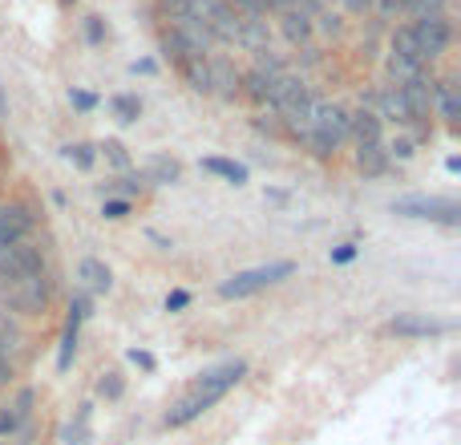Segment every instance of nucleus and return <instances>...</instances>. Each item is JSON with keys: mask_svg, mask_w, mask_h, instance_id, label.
<instances>
[{"mask_svg": "<svg viewBox=\"0 0 461 445\" xmlns=\"http://www.w3.org/2000/svg\"><path fill=\"white\" fill-rule=\"evenodd\" d=\"M61 154H65V159H69L77 170H89V167L97 162V146H89V142H69Z\"/></svg>", "mask_w": 461, "mask_h": 445, "instance_id": "nucleus-23", "label": "nucleus"}, {"mask_svg": "<svg viewBox=\"0 0 461 445\" xmlns=\"http://www.w3.org/2000/svg\"><path fill=\"white\" fill-rule=\"evenodd\" d=\"M0 159H5V154H0Z\"/></svg>", "mask_w": 461, "mask_h": 445, "instance_id": "nucleus-40", "label": "nucleus"}, {"mask_svg": "<svg viewBox=\"0 0 461 445\" xmlns=\"http://www.w3.org/2000/svg\"><path fill=\"white\" fill-rule=\"evenodd\" d=\"M53 284L49 271H24V276H0V308L13 316H45Z\"/></svg>", "mask_w": 461, "mask_h": 445, "instance_id": "nucleus-2", "label": "nucleus"}, {"mask_svg": "<svg viewBox=\"0 0 461 445\" xmlns=\"http://www.w3.org/2000/svg\"><path fill=\"white\" fill-rule=\"evenodd\" d=\"M360 255V247L357 243H340V247H332V263H352Z\"/></svg>", "mask_w": 461, "mask_h": 445, "instance_id": "nucleus-33", "label": "nucleus"}, {"mask_svg": "<svg viewBox=\"0 0 461 445\" xmlns=\"http://www.w3.org/2000/svg\"><path fill=\"white\" fill-rule=\"evenodd\" d=\"M413 32H417V49H421V61H438V57L449 49V41H454V24H449L446 13L421 16V21L413 24Z\"/></svg>", "mask_w": 461, "mask_h": 445, "instance_id": "nucleus-5", "label": "nucleus"}, {"mask_svg": "<svg viewBox=\"0 0 461 445\" xmlns=\"http://www.w3.org/2000/svg\"><path fill=\"white\" fill-rule=\"evenodd\" d=\"M86 41H89V45H102V41H105L102 16H89V21H86Z\"/></svg>", "mask_w": 461, "mask_h": 445, "instance_id": "nucleus-31", "label": "nucleus"}, {"mask_svg": "<svg viewBox=\"0 0 461 445\" xmlns=\"http://www.w3.org/2000/svg\"><path fill=\"white\" fill-rule=\"evenodd\" d=\"M348 8H357L360 13V8H368V0H348Z\"/></svg>", "mask_w": 461, "mask_h": 445, "instance_id": "nucleus-38", "label": "nucleus"}, {"mask_svg": "<svg viewBox=\"0 0 461 445\" xmlns=\"http://www.w3.org/2000/svg\"><path fill=\"white\" fill-rule=\"evenodd\" d=\"M203 170L215 178H227L230 186H243L247 183V167L235 159H219V154H211V159H203Z\"/></svg>", "mask_w": 461, "mask_h": 445, "instance_id": "nucleus-18", "label": "nucleus"}, {"mask_svg": "<svg viewBox=\"0 0 461 445\" xmlns=\"http://www.w3.org/2000/svg\"><path fill=\"white\" fill-rule=\"evenodd\" d=\"M243 377H247V360H227V365H219V368H207V373H203L199 381H194L191 389L167 409L162 425H167V430H186V425L199 422L207 409H215L219 401L243 381Z\"/></svg>", "mask_w": 461, "mask_h": 445, "instance_id": "nucleus-1", "label": "nucleus"}, {"mask_svg": "<svg viewBox=\"0 0 461 445\" xmlns=\"http://www.w3.org/2000/svg\"><path fill=\"white\" fill-rule=\"evenodd\" d=\"M110 110H113V118L130 126V122H138V114H142V102H138V97H130V94H118L110 102Z\"/></svg>", "mask_w": 461, "mask_h": 445, "instance_id": "nucleus-25", "label": "nucleus"}, {"mask_svg": "<svg viewBox=\"0 0 461 445\" xmlns=\"http://www.w3.org/2000/svg\"><path fill=\"white\" fill-rule=\"evenodd\" d=\"M8 377H13V360H8V357H0V389H5V385H8Z\"/></svg>", "mask_w": 461, "mask_h": 445, "instance_id": "nucleus-36", "label": "nucleus"}, {"mask_svg": "<svg viewBox=\"0 0 461 445\" xmlns=\"http://www.w3.org/2000/svg\"><path fill=\"white\" fill-rule=\"evenodd\" d=\"M29 422H37V389H16V397L0 409V441H13Z\"/></svg>", "mask_w": 461, "mask_h": 445, "instance_id": "nucleus-7", "label": "nucleus"}, {"mask_svg": "<svg viewBox=\"0 0 461 445\" xmlns=\"http://www.w3.org/2000/svg\"><path fill=\"white\" fill-rule=\"evenodd\" d=\"M348 138L357 146H368V142H384V118L373 110H357L348 114Z\"/></svg>", "mask_w": 461, "mask_h": 445, "instance_id": "nucleus-12", "label": "nucleus"}, {"mask_svg": "<svg viewBox=\"0 0 461 445\" xmlns=\"http://www.w3.org/2000/svg\"><path fill=\"white\" fill-rule=\"evenodd\" d=\"M393 215L405 219H421V222H441V227H457L461 207L454 199H429V195H413V199H397L393 203Z\"/></svg>", "mask_w": 461, "mask_h": 445, "instance_id": "nucleus-4", "label": "nucleus"}, {"mask_svg": "<svg viewBox=\"0 0 461 445\" xmlns=\"http://www.w3.org/2000/svg\"><path fill=\"white\" fill-rule=\"evenodd\" d=\"M24 271H45V255H41V247L29 243V239L0 247V276H24Z\"/></svg>", "mask_w": 461, "mask_h": 445, "instance_id": "nucleus-9", "label": "nucleus"}, {"mask_svg": "<svg viewBox=\"0 0 461 445\" xmlns=\"http://www.w3.org/2000/svg\"><path fill=\"white\" fill-rule=\"evenodd\" d=\"M393 53H397V57H409V61H421V49H417L413 24H401V29H393ZM421 65H425V61H421Z\"/></svg>", "mask_w": 461, "mask_h": 445, "instance_id": "nucleus-21", "label": "nucleus"}, {"mask_svg": "<svg viewBox=\"0 0 461 445\" xmlns=\"http://www.w3.org/2000/svg\"><path fill=\"white\" fill-rule=\"evenodd\" d=\"M97 154H102L113 170H130V154H126V146H122L118 138H105V142L97 146Z\"/></svg>", "mask_w": 461, "mask_h": 445, "instance_id": "nucleus-24", "label": "nucleus"}, {"mask_svg": "<svg viewBox=\"0 0 461 445\" xmlns=\"http://www.w3.org/2000/svg\"><path fill=\"white\" fill-rule=\"evenodd\" d=\"M122 393H126V381H122V373H105L102 381H97V397H105V401H118Z\"/></svg>", "mask_w": 461, "mask_h": 445, "instance_id": "nucleus-27", "label": "nucleus"}, {"mask_svg": "<svg viewBox=\"0 0 461 445\" xmlns=\"http://www.w3.org/2000/svg\"><path fill=\"white\" fill-rule=\"evenodd\" d=\"M433 110H441V118L449 126H457L461 118V97H457V86L454 81H433Z\"/></svg>", "mask_w": 461, "mask_h": 445, "instance_id": "nucleus-17", "label": "nucleus"}, {"mask_svg": "<svg viewBox=\"0 0 461 445\" xmlns=\"http://www.w3.org/2000/svg\"><path fill=\"white\" fill-rule=\"evenodd\" d=\"M16 349H21V328L8 320V312H0V357H8Z\"/></svg>", "mask_w": 461, "mask_h": 445, "instance_id": "nucleus-26", "label": "nucleus"}, {"mask_svg": "<svg viewBox=\"0 0 461 445\" xmlns=\"http://www.w3.org/2000/svg\"><path fill=\"white\" fill-rule=\"evenodd\" d=\"M389 332L417 341V336H441V332H449V324H446V320H433V316H417V312H401V316L389 320Z\"/></svg>", "mask_w": 461, "mask_h": 445, "instance_id": "nucleus-10", "label": "nucleus"}, {"mask_svg": "<svg viewBox=\"0 0 461 445\" xmlns=\"http://www.w3.org/2000/svg\"><path fill=\"white\" fill-rule=\"evenodd\" d=\"M0 445H13V441H0Z\"/></svg>", "mask_w": 461, "mask_h": 445, "instance_id": "nucleus-39", "label": "nucleus"}, {"mask_svg": "<svg viewBox=\"0 0 461 445\" xmlns=\"http://www.w3.org/2000/svg\"><path fill=\"white\" fill-rule=\"evenodd\" d=\"M357 167H360V175H365V178H381V175H389L393 159H389V150H384V142L357 146Z\"/></svg>", "mask_w": 461, "mask_h": 445, "instance_id": "nucleus-14", "label": "nucleus"}, {"mask_svg": "<svg viewBox=\"0 0 461 445\" xmlns=\"http://www.w3.org/2000/svg\"><path fill=\"white\" fill-rule=\"evenodd\" d=\"M211 69V94L223 97V102H235L239 97V69L227 61V57H215V61H207Z\"/></svg>", "mask_w": 461, "mask_h": 445, "instance_id": "nucleus-13", "label": "nucleus"}, {"mask_svg": "<svg viewBox=\"0 0 461 445\" xmlns=\"http://www.w3.org/2000/svg\"><path fill=\"white\" fill-rule=\"evenodd\" d=\"M130 69H134V73H154V61H134Z\"/></svg>", "mask_w": 461, "mask_h": 445, "instance_id": "nucleus-37", "label": "nucleus"}, {"mask_svg": "<svg viewBox=\"0 0 461 445\" xmlns=\"http://www.w3.org/2000/svg\"><path fill=\"white\" fill-rule=\"evenodd\" d=\"M77 284L86 295H105L113 287V271L105 268L102 259H94V255H86V259L77 263Z\"/></svg>", "mask_w": 461, "mask_h": 445, "instance_id": "nucleus-11", "label": "nucleus"}, {"mask_svg": "<svg viewBox=\"0 0 461 445\" xmlns=\"http://www.w3.org/2000/svg\"><path fill=\"white\" fill-rule=\"evenodd\" d=\"M279 29H284V37L292 41V45H300V41L312 37V21H308V13H303V8H287L284 21H279Z\"/></svg>", "mask_w": 461, "mask_h": 445, "instance_id": "nucleus-20", "label": "nucleus"}, {"mask_svg": "<svg viewBox=\"0 0 461 445\" xmlns=\"http://www.w3.org/2000/svg\"><path fill=\"white\" fill-rule=\"evenodd\" d=\"M405 8H413L417 16H429V13H441V8H446V0H409Z\"/></svg>", "mask_w": 461, "mask_h": 445, "instance_id": "nucleus-32", "label": "nucleus"}, {"mask_svg": "<svg viewBox=\"0 0 461 445\" xmlns=\"http://www.w3.org/2000/svg\"><path fill=\"white\" fill-rule=\"evenodd\" d=\"M32 227H37V211L29 203H0V247L29 239Z\"/></svg>", "mask_w": 461, "mask_h": 445, "instance_id": "nucleus-8", "label": "nucleus"}, {"mask_svg": "<svg viewBox=\"0 0 461 445\" xmlns=\"http://www.w3.org/2000/svg\"><path fill=\"white\" fill-rule=\"evenodd\" d=\"M178 73L186 77V86H191L194 94H211V69H207V57H186V61L178 65Z\"/></svg>", "mask_w": 461, "mask_h": 445, "instance_id": "nucleus-19", "label": "nucleus"}, {"mask_svg": "<svg viewBox=\"0 0 461 445\" xmlns=\"http://www.w3.org/2000/svg\"><path fill=\"white\" fill-rule=\"evenodd\" d=\"M142 178H146L150 186H175L178 178H183V167H178L175 159H167V154H154V159L146 162Z\"/></svg>", "mask_w": 461, "mask_h": 445, "instance_id": "nucleus-15", "label": "nucleus"}, {"mask_svg": "<svg viewBox=\"0 0 461 445\" xmlns=\"http://www.w3.org/2000/svg\"><path fill=\"white\" fill-rule=\"evenodd\" d=\"M191 308V292H170L167 295V312H183Z\"/></svg>", "mask_w": 461, "mask_h": 445, "instance_id": "nucleus-34", "label": "nucleus"}, {"mask_svg": "<svg viewBox=\"0 0 461 445\" xmlns=\"http://www.w3.org/2000/svg\"><path fill=\"white\" fill-rule=\"evenodd\" d=\"M292 271H295L292 259L259 263V268H247V271H235V276H227L223 284H219V295H223V300H247V295H255V292H263V287L287 279Z\"/></svg>", "mask_w": 461, "mask_h": 445, "instance_id": "nucleus-3", "label": "nucleus"}, {"mask_svg": "<svg viewBox=\"0 0 461 445\" xmlns=\"http://www.w3.org/2000/svg\"><path fill=\"white\" fill-rule=\"evenodd\" d=\"M126 215H130V199H105L102 203V219L118 222V219H126Z\"/></svg>", "mask_w": 461, "mask_h": 445, "instance_id": "nucleus-29", "label": "nucleus"}, {"mask_svg": "<svg viewBox=\"0 0 461 445\" xmlns=\"http://www.w3.org/2000/svg\"><path fill=\"white\" fill-rule=\"evenodd\" d=\"M89 320V295L77 292L69 300V316H65V328H61V344H57V368L69 373L73 365V352H77V336H81V324Z\"/></svg>", "mask_w": 461, "mask_h": 445, "instance_id": "nucleus-6", "label": "nucleus"}, {"mask_svg": "<svg viewBox=\"0 0 461 445\" xmlns=\"http://www.w3.org/2000/svg\"><path fill=\"white\" fill-rule=\"evenodd\" d=\"M69 105H73V110H81V114H89L97 105V97L86 94V89H69Z\"/></svg>", "mask_w": 461, "mask_h": 445, "instance_id": "nucleus-30", "label": "nucleus"}, {"mask_svg": "<svg viewBox=\"0 0 461 445\" xmlns=\"http://www.w3.org/2000/svg\"><path fill=\"white\" fill-rule=\"evenodd\" d=\"M130 360H134L138 368H146V373L154 368V357H150V352H142V349H130Z\"/></svg>", "mask_w": 461, "mask_h": 445, "instance_id": "nucleus-35", "label": "nucleus"}, {"mask_svg": "<svg viewBox=\"0 0 461 445\" xmlns=\"http://www.w3.org/2000/svg\"><path fill=\"white\" fill-rule=\"evenodd\" d=\"M384 150H389V159H401V162H409L417 154V142L413 138H393L389 146H384Z\"/></svg>", "mask_w": 461, "mask_h": 445, "instance_id": "nucleus-28", "label": "nucleus"}, {"mask_svg": "<svg viewBox=\"0 0 461 445\" xmlns=\"http://www.w3.org/2000/svg\"><path fill=\"white\" fill-rule=\"evenodd\" d=\"M235 45L251 49V53H263V49H267V21H263V16H239Z\"/></svg>", "mask_w": 461, "mask_h": 445, "instance_id": "nucleus-16", "label": "nucleus"}, {"mask_svg": "<svg viewBox=\"0 0 461 445\" xmlns=\"http://www.w3.org/2000/svg\"><path fill=\"white\" fill-rule=\"evenodd\" d=\"M61 445H89V405H81L77 422H73V425H65Z\"/></svg>", "mask_w": 461, "mask_h": 445, "instance_id": "nucleus-22", "label": "nucleus"}]
</instances>
